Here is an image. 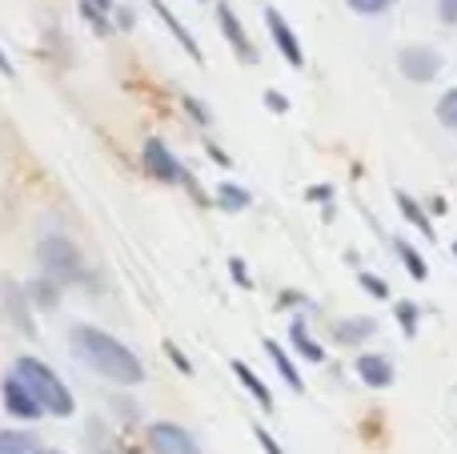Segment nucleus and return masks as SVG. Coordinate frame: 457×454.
I'll return each instance as SVG.
<instances>
[{
  "label": "nucleus",
  "instance_id": "1",
  "mask_svg": "<svg viewBox=\"0 0 457 454\" xmlns=\"http://www.w3.org/2000/svg\"><path fill=\"white\" fill-rule=\"evenodd\" d=\"M69 346H72V358H77L85 370L101 374L104 383H112V386H141L145 383L141 358H137L120 338L104 334L101 326H85V322L72 326Z\"/></svg>",
  "mask_w": 457,
  "mask_h": 454
},
{
  "label": "nucleus",
  "instance_id": "2",
  "mask_svg": "<svg viewBox=\"0 0 457 454\" xmlns=\"http://www.w3.org/2000/svg\"><path fill=\"white\" fill-rule=\"evenodd\" d=\"M12 374L21 378L24 386H29V394L40 402V410L45 415H56V418H69L72 410H77V402H72V391L61 383V374H56L53 366H45L40 358H16Z\"/></svg>",
  "mask_w": 457,
  "mask_h": 454
},
{
  "label": "nucleus",
  "instance_id": "3",
  "mask_svg": "<svg viewBox=\"0 0 457 454\" xmlns=\"http://www.w3.org/2000/svg\"><path fill=\"white\" fill-rule=\"evenodd\" d=\"M37 262H40V273H48V278L61 282V286L88 282L85 257H80V249L72 246V238H64V233H45V238H40Z\"/></svg>",
  "mask_w": 457,
  "mask_h": 454
},
{
  "label": "nucleus",
  "instance_id": "4",
  "mask_svg": "<svg viewBox=\"0 0 457 454\" xmlns=\"http://www.w3.org/2000/svg\"><path fill=\"white\" fill-rule=\"evenodd\" d=\"M141 165H145V173H149V177H157V181H165V185H189L193 198L205 201V198H201V189H197V181H193V173L173 157V149H169L161 137H149V141H145Z\"/></svg>",
  "mask_w": 457,
  "mask_h": 454
},
{
  "label": "nucleus",
  "instance_id": "5",
  "mask_svg": "<svg viewBox=\"0 0 457 454\" xmlns=\"http://www.w3.org/2000/svg\"><path fill=\"white\" fill-rule=\"evenodd\" d=\"M442 53L429 45H405L402 53H397V72H402L405 80H413V85H429V80L442 72Z\"/></svg>",
  "mask_w": 457,
  "mask_h": 454
},
{
  "label": "nucleus",
  "instance_id": "6",
  "mask_svg": "<svg viewBox=\"0 0 457 454\" xmlns=\"http://www.w3.org/2000/svg\"><path fill=\"white\" fill-rule=\"evenodd\" d=\"M149 450L153 454H201L197 439L177 423H153L149 426Z\"/></svg>",
  "mask_w": 457,
  "mask_h": 454
},
{
  "label": "nucleus",
  "instance_id": "7",
  "mask_svg": "<svg viewBox=\"0 0 457 454\" xmlns=\"http://www.w3.org/2000/svg\"><path fill=\"white\" fill-rule=\"evenodd\" d=\"M265 24H269V37H273L277 53L285 56V61L293 64V69H305V48H301L297 32H293V24L285 21L277 8H265Z\"/></svg>",
  "mask_w": 457,
  "mask_h": 454
},
{
  "label": "nucleus",
  "instance_id": "8",
  "mask_svg": "<svg viewBox=\"0 0 457 454\" xmlns=\"http://www.w3.org/2000/svg\"><path fill=\"white\" fill-rule=\"evenodd\" d=\"M0 399H4V410L12 418H21V423H37L45 410H40V402L29 394V386L21 383L16 374H8L4 378V386H0Z\"/></svg>",
  "mask_w": 457,
  "mask_h": 454
},
{
  "label": "nucleus",
  "instance_id": "9",
  "mask_svg": "<svg viewBox=\"0 0 457 454\" xmlns=\"http://www.w3.org/2000/svg\"><path fill=\"white\" fill-rule=\"evenodd\" d=\"M217 24H221V32H225V40H228V48L237 53V61H245V64H257V45L249 40V32H245V24L237 21V13L228 4H217Z\"/></svg>",
  "mask_w": 457,
  "mask_h": 454
},
{
  "label": "nucleus",
  "instance_id": "10",
  "mask_svg": "<svg viewBox=\"0 0 457 454\" xmlns=\"http://www.w3.org/2000/svg\"><path fill=\"white\" fill-rule=\"evenodd\" d=\"M357 378H361L365 386H373V391H386V386H394L397 370L386 354H361V358H357Z\"/></svg>",
  "mask_w": 457,
  "mask_h": 454
},
{
  "label": "nucleus",
  "instance_id": "11",
  "mask_svg": "<svg viewBox=\"0 0 457 454\" xmlns=\"http://www.w3.org/2000/svg\"><path fill=\"white\" fill-rule=\"evenodd\" d=\"M149 4H153V13H157L161 21H165V29H169V32H173V37H177V45H181L185 53L193 56V61H205V53H201V45H197V40L189 37V29H185V24H181V21H177V16H173V8H169L165 0H149Z\"/></svg>",
  "mask_w": 457,
  "mask_h": 454
},
{
  "label": "nucleus",
  "instance_id": "12",
  "mask_svg": "<svg viewBox=\"0 0 457 454\" xmlns=\"http://www.w3.org/2000/svg\"><path fill=\"white\" fill-rule=\"evenodd\" d=\"M378 334V322L373 318H341L337 326H333V342L337 346H361L365 338Z\"/></svg>",
  "mask_w": 457,
  "mask_h": 454
},
{
  "label": "nucleus",
  "instance_id": "13",
  "mask_svg": "<svg viewBox=\"0 0 457 454\" xmlns=\"http://www.w3.org/2000/svg\"><path fill=\"white\" fill-rule=\"evenodd\" d=\"M289 342H293V350H297L305 362H317V366L325 362V346L313 342V334H309L305 318H293V322H289Z\"/></svg>",
  "mask_w": 457,
  "mask_h": 454
},
{
  "label": "nucleus",
  "instance_id": "14",
  "mask_svg": "<svg viewBox=\"0 0 457 454\" xmlns=\"http://www.w3.org/2000/svg\"><path fill=\"white\" fill-rule=\"evenodd\" d=\"M24 294H29V302H37L40 310H53V306L61 302V282H53L48 273H40L37 282H29V286H24Z\"/></svg>",
  "mask_w": 457,
  "mask_h": 454
},
{
  "label": "nucleus",
  "instance_id": "15",
  "mask_svg": "<svg viewBox=\"0 0 457 454\" xmlns=\"http://www.w3.org/2000/svg\"><path fill=\"white\" fill-rule=\"evenodd\" d=\"M233 374H237V383H241L245 391H249L253 399H257V407H261V410H273V394H269V386L261 383V378L253 374V370L245 366V362H233Z\"/></svg>",
  "mask_w": 457,
  "mask_h": 454
},
{
  "label": "nucleus",
  "instance_id": "16",
  "mask_svg": "<svg viewBox=\"0 0 457 454\" xmlns=\"http://www.w3.org/2000/svg\"><path fill=\"white\" fill-rule=\"evenodd\" d=\"M265 354H269V358H273V366H277V374L285 378V386H293V391H297V394L305 391V386H301V374H297V366H293V358H289V354L281 350V346L273 342V338H265Z\"/></svg>",
  "mask_w": 457,
  "mask_h": 454
},
{
  "label": "nucleus",
  "instance_id": "17",
  "mask_svg": "<svg viewBox=\"0 0 457 454\" xmlns=\"http://www.w3.org/2000/svg\"><path fill=\"white\" fill-rule=\"evenodd\" d=\"M394 249H397V257H402V265H405V270H410V278H413V282H426V278H429V265H426V257H421L418 249L410 246V241H402V238H397V241H394Z\"/></svg>",
  "mask_w": 457,
  "mask_h": 454
},
{
  "label": "nucleus",
  "instance_id": "18",
  "mask_svg": "<svg viewBox=\"0 0 457 454\" xmlns=\"http://www.w3.org/2000/svg\"><path fill=\"white\" fill-rule=\"evenodd\" d=\"M0 454H37L32 431H0Z\"/></svg>",
  "mask_w": 457,
  "mask_h": 454
},
{
  "label": "nucleus",
  "instance_id": "19",
  "mask_svg": "<svg viewBox=\"0 0 457 454\" xmlns=\"http://www.w3.org/2000/svg\"><path fill=\"white\" fill-rule=\"evenodd\" d=\"M397 209H402V214H405V222H410L413 230H421V233H426V238H434V225H429V217L421 214V206L410 198V193H397Z\"/></svg>",
  "mask_w": 457,
  "mask_h": 454
},
{
  "label": "nucleus",
  "instance_id": "20",
  "mask_svg": "<svg viewBox=\"0 0 457 454\" xmlns=\"http://www.w3.org/2000/svg\"><path fill=\"white\" fill-rule=\"evenodd\" d=\"M249 189H241V185H221L217 189V206L225 209V214H241V209H249Z\"/></svg>",
  "mask_w": 457,
  "mask_h": 454
},
{
  "label": "nucleus",
  "instance_id": "21",
  "mask_svg": "<svg viewBox=\"0 0 457 454\" xmlns=\"http://www.w3.org/2000/svg\"><path fill=\"white\" fill-rule=\"evenodd\" d=\"M437 121H442L445 129H453V133H457V88L442 93V101H437Z\"/></svg>",
  "mask_w": 457,
  "mask_h": 454
},
{
  "label": "nucleus",
  "instance_id": "22",
  "mask_svg": "<svg viewBox=\"0 0 457 454\" xmlns=\"http://www.w3.org/2000/svg\"><path fill=\"white\" fill-rule=\"evenodd\" d=\"M80 16H85L88 24L96 29V37H112V24H109V13H101V8H93V4H85L80 0Z\"/></svg>",
  "mask_w": 457,
  "mask_h": 454
},
{
  "label": "nucleus",
  "instance_id": "23",
  "mask_svg": "<svg viewBox=\"0 0 457 454\" xmlns=\"http://www.w3.org/2000/svg\"><path fill=\"white\" fill-rule=\"evenodd\" d=\"M418 322H421V310L413 302H397V326L405 330V334H418Z\"/></svg>",
  "mask_w": 457,
  "mask_h": 454
},
{
  "label": "nucleus",
  "instance_id": "24",
  "mask_svg": "<svg viewBox=\"0 0 457 454\" xmlns=\"http://www.w3.org/2000/svg\"><path fill=\"white\" fill-rule=\"evenodd\" d=\"M345 4L353 8V13H361V16H381L386 8H394L397 0H345Z\"/></svg>",
  "mask_w": 457,
  "mask_h": 454
},
{
  "label": "nucleus",
  "instance_id": "25",
  "mask_svg": "<svg viewBox=\"0 0 457 454\" xmlns=\"http://www.w3.org/2000/svg\"><path fill=\"white\" fill-rule=\"evenodd\" d=\"M357 278H361V290H365L370 298H378V302H386V298H389V286L378 278V273H365V270H361Z\"/></svg>",
  "mask_w": 457,
  "mask_h": 454
},
{
  "label": "nucleus",
  "instance_id": "26",
  "mask_svg": "<svg viewBox=\"0 0 457 454\" xmlns=\"http://www.w3.org/2000/svg\"><path fill=\"white\" fill-rule=\"evenodd\" d=\"M181 105H185V113H189V117L197 121V125H213V113H209L205 105L197 101V97H181Z\"/></svg>",
  "mask_w": 457,
  "mask_h": 454
},
{
  "label": "nucleus",
  "instance_id": "27",
  "mask_svg": "<svg viewBox=\"0 0 457 454\" xmlns=\"http://www.w3.org/2000/svg\"><path fill=\"white\" fill-rule=\"evenodd\" d=\"M228 273H233V282H237L241 290H253V278H249V270H245L241 257H233V262H228Z\"/></svg>",
  "mask_w": 457,
  "mask_h": 454
},
{
  "label": "nucleus",
  "instance_id": "28",
  "mask_svg": "<svg viewBox=\"0 0 457 454\" xmlns=\"http://www.w3.org/2000/svg\"><path fill=\"white\" fill-rule=\"evenodd\" d=\"M253 439L261 442V450H265V454H285L281 447H277V439H273V434L265 431V426H253Z\"/></svg>",
  "mask_w": 457,
  "mask_h": 454
},
{
  "label": "nucleus",
  "instance_id": "29",
  "mask_svg": "<svg viewBox=\"0 0 457 454\" xmlns=\"http://www.w3.org/2000/svg\"><path fill=\"white\" fill-rule=\"evenodd\" d=\"M437 21L457 29V0H437Z\"/></svg>",
  "mask_w": 457,
  "mask_h": 454
},
{
  "label": "nucleus",
  "instance_id": "30",
  "mask_svg": "<svg viewBox=\"0 0 457 454\" xmlns=\"http://www.w3.org/2000/svg\"><path fill=\"white\" fill-rule=\"evenodd\" d=\"M265 105H269L273 113H289V97L277 93V88H265Z\"/></svg>",
  "mask_w": 457,
  "mask_h": 454
},
{
  "label": "nucleus",
  "instance_id": "31",
  "mask_svg": "<svg viewBox=\"0 0 457 454\" xmlns=\"http://www.w3.org/2000/svg\"><path fill=\"white\" fill-rule=\"evenodd\" d=\"M165 354H169V358H173V366H177V370H181V374H193V362H189V358H185V354H181V350H177V346H173V342H165Z\"/></svg>",
  "mask_w": 457,
  "mask_h": 454
},
{
  "label": "nucleus",
  "instance_id": "32",
  "mask_svg": "<svg viewBox=\"0 0 457 454\" xmlns=\"http://www.w3.org/2000/svg\"><path fill=\"white\" fill-rule=\"evenodd\" d=\"M305 198L317 201V206H329V201H333V189H329V185H309Z\"/></svg>",
  "mask_w": 457,
  "mask_h": 454
},
{
  "label": "nucleus",
  "instance_id": "33",
  "mask_svg": "<svg viewBox=\"0 0 457 454\" xmlns=\"http://www.w3.org/2000/svg\"><path fill=\"white\" fill-rule=\"evenodd\" d=\"M281 306H285V310H289V306H305V294H297V290H285Z\"/></svg>",
  "mask_w": 457,
  "mask_h": 454
},
{
  "label": "nucleus",
  "instance_id": "34",
  "mask_svg": "<svg viewBox=\"0 0 457 454\" xmlns=\"http://www.w3.org/2000/svg\"><path fill=\"white\" fill-rule=\"evenodd\" d=\"M85 4L101 8V13H117V0H85Z\"/></svg>",
  "mask_w": 457,
  "mask_h": 454
},
{
  "label": "nucleus",
  "instance_id": "35",
  "mask_svg": "<svg viewBox=\"0 0 457 454\" xmlns=\"http://www.w3.org/2000/svg\"><path fill=\"white\" fill-rule=\"evenodd\" d=\"M205 153H209V157H213V161H217V165H221V169L228 165V157H225L221 149H217V145H205Z\"/></svg>",
  "mask_w": 457,
  "mask_h": 454
},
{
  "label": "nucleus",
  "instance_id": "36",
  "mask_svg": "<svg viewBox=\"0 0 457 454\" xmlns=\"http://www.w3.org/2000/svg\"><path fill=\"white\" fill-rule=\"evenodd\" d=\"M0 72H4V77H16V69H12V61H8L4 48H0Z\"/></svg>",
  "mask_w": 457,
  "mask_h": 454
},
{
  "label": "nucleus",
  "instance_id": "37",
  "mask_svg": "<svg viewBox=\"0 0 457 454\" xmlns=\"http://www.w3.org/2000/svg\"><path fill=\"white\" fill-rule=\"evenodd\" d=\"M117 24H120V29H129V24H133V13H125V8H117Z\"/></svg>",
  "mask_w": 457,
  "mask_h": 454
},
{
  "label": "nucleus",
  "instance_id": "38",
  "mask_svg": "<svg viewBox=\"0 0 457 454\" xmlns=\"http://www.w3.org/2000/svg\"><path fill=\"white\" fill-rule=\"evenodd\" d=\"M37 454H61V450H37Z\"/></svg>",
  "mask_w": 457,
  "mask_h": 454
},
{
  "label": "nucleus",
  "instance_id": "39",
  "mask_svg": "<svg viewBox=\"0 0 457 454\" xmlns=\"http://www.w3.org/2000/svg\"><path fill=\"white\" fill-rule=\"evenodd\" d=\"M453 254H457V241H453Z\"/></svg>",
  "mask_w": 457,
  "mask_h": 454
}]
</instances>
